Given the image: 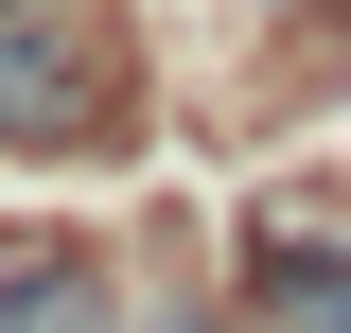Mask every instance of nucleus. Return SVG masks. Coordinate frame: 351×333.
Instances as JSON below:
<instances>
[{
  "instance_id": "f257e3e1",
  "label": "nucleus",
  "mask_w": 351,
  "mask_h": 333,
  "mask_svg": "<svg viewBox=\"0 0 351 333\" xmlns=\"http://www.w3.org/2000/svg\"><path fill=\"white\" fill-rule=\"evenodd\" d=\"M106 123H123V18L0 0V140H106Z\"/></svg>"
},
{
  "instance_id": "f03ea898",
  "label": "nucleus",
  "mask_w": 351,
  "mask_h": 333,
  "mask_svg": "<svg viewBox=\"0 0 351 333\" xmlns=\"http://www.w3.org/2000/svg\"><path fill=\"white\" fill-rule=\"evenodd\" d=\"M263 316L281 333H351V228L281 210V228H263Z\"/></svg>"
},
{
  "instance_id": "7ed1b4c3",
  "label": "nucleus",
  "mask_w": 351,
  "mask_h": 333,
  "mask_svg": "<svg viewBox=\"0 0 351 333\" xmlns=\"http://www.w3.org/2000/svg\"><path fill=\"white\" fill-rule=\"evenodd\" d=\"M0 333H106V281H88L71 246H53V263H18V298H0Z\"/></svg>"
}]
</instances>
